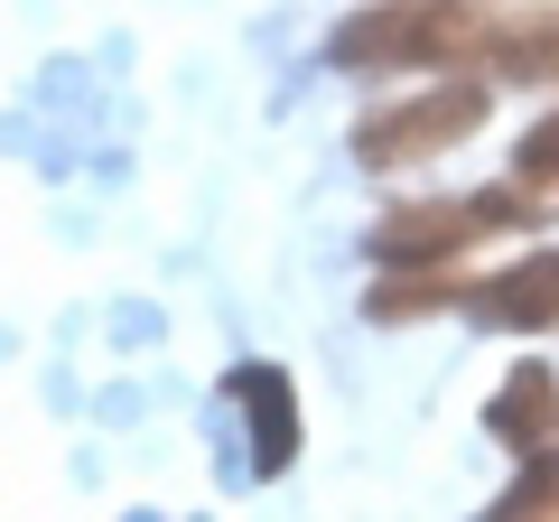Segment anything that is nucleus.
Returning <instances> with one entry per match:
<instances>
[{"mask_svg": "<svg viewBox=\"0 0 559 522\" xmlns=\"http://www.w3.org/2000/svg\"><path fill=\"white\" fill-rule=\"evenodd\" d=\"M476 234H485L476 205H401V215L373 224V261L382 271H448Z\"/></svg>", "mask_w": 559, "mask_h": 522, "instance_id": "obj_3", "label": "nucleus"}, {"mask_svg": "<svg viewBox=\"0 0 559 522\" xmlns=\"http://www.w3.org/2000/svg\"><path fill=\"white\" fill-rule=\"evenodd\" d=\"M466 318L476 327H559V252H532V261H513V271H495V281H476L466 289Z\"/></svg>", "mask_w": 559, "mask_h": 522, "instance_id": "obj_5", "label": "nucleus"}, {"mask_svg": "<svg viewBox=\"0 0 559 522\" xmlns=\"http://www.w3.org/2000/svg\"><path fill=\"white\" fill-rule=\"evenodd\" d=\"M513 178H522V187H540V197L559 205V112L522 131V159H513Z\"/></svg>", "mask_w": 559, "mask_h": 522, "instance_id": "obj_9", "label": "nucleus"}, {"mask_svg": "<svg viewBox=\"0 0 559 522\" xmlns=\"http://www.w3.org/2000/svg\"><path fill=\"white\" fill-rule=\"evenodd\" d=\"M476 66L495 84H559V10H513V20H495Z\"/></svg>", "mask_w": 559, "mask_h": 522, "instance_id": "obj_6", "label": "nucleus"}, {"mask_svg": "<svg viewBox=\"0 0 559 522\" xmlns=\"http://www.w3.org/2000/svg\"><path fill=\"white\" fill-rule=\"evenodd\" d=\"M495 10L476 0H373L326 38V66L345 75H392V66H476Z\"/></svg>", "mask_w": 559, "mask_h": 522, "instance_id": "obj_1", "label": "nucleus"}, {"mask_svg": "<svg viewBox=\"0 0 559 522\" xmlns=\"http://www.w3.org/2000/svg\"><path fill=\"white\" fill-rule=\"evenodd\" d=\"M466 299V281H457V261H448V271H392V289H373V318L382 327H401V318H439V308H457Z\"/></svg>", "mask_w": 559, "mask_h": 522, "instance_id": "obj_8", "label": "nucleus"}, {"mask_svg": "<svg viewBox=\"0 0 559 522\" xmlns=\"http://www.w3.org/2000/svg\"><path fill=\"white\" fill-rule=\"evenodd\" d=\"M485 439H503L513 458L559 448V373H550V364H513V373L495 382V402H485Z\"/></svg>", "mask_w": 559, "mask_h": 522, "instance_id": "obj_4", "label": "nucleus"}, {"mask_svg": "<svg viewBox=\"0 0 559 522\" xmlns=\"http://www.w3.org/2000/svg\"><path fill=\"white\" fill-rule=\"evenodd\" d=\"M485 112H495V75H439L429 94L373 112V121L355 131V150H364V168H411V159L457 150L466 131H485Z\"/></svg>", "mask_w": 559, "mask_h": 522, "instance_id": "obj_2", "label": "nucleus"}, {"mask_svg": "<svg viewBox=\"0 0 559 522\" xmlns=\"http://www.w3.org/2000/svg\"><path fill=\"white\" fill-rule=\"evenodd\" d=\"M540 522H559V495H550V503H540Z\"/></svg>", "mask_w": 559, "mask_h": 522, "instance_id": "obj_10", "label": "nucleus"}, {"mask_svg": "<svg viewBox=\"0 0 559 522\" xmlns=\"http://www.w3.org/2000/svg\"><path fill=\"white\" fill-rule=\"evenodd\" d=\"M234 392L252 402V420H261V476H280V466H289V439H299V411H289V382H280L271 364H242V373H234Z\"/></svg>", "mask_w": 559, "mask_h": 522, "instance_id": "obj_7", "label": "nucleus"}]
</instances>
